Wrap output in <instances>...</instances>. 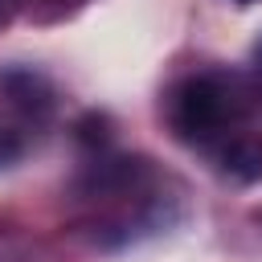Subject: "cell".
<instances>
[{
	"mask_svg": "<svg viewBox=\"0 0 262 262\" xmlns=\"http://www.w3.org/2000/svg\"><path fill=\"white\" fill-rule=\"evenodd\" d=\"M237 4H254V0H237Z\"/></svg>",
	"mask_w": 262,
	"mask_h": 262,
	"instance_id": "cell-6",
	"label": "cell"
},
{
	"mask_svg": "<svg viewBox=\"0 0 262 262\" xmlns=\"http://www.w3.org/2000/svg\"><path fill=\"white\" fill-rule=\"evenodd\" d=\"M16 156H20V139H16L12 131H0V168H4V164H12Z\"/></svg>",
	"mask_w": 262,
	"mask_h": 262,
	"instance_id": "cell-4",
	"label": "cell"
},
{
	"mask_svg": "<svg viewBox=\"0 0 262 262\" xmlns=\"http://www.w3.org/2000/svg\"><path fill=\"white\" fill-rule=\"evenodd\" d=\"M254 111H258L254 82L242 74H221V70L192 74V78L176 82L168 94V123H172L176 139H184L188 147H201L209 156H217L233 139L250 135L246 123Z\"/></svg>",
	"mask_w": 262,
	"mask_h": 262,
	"instance_id": "cell-1",
	"label": "cell"
},
{
	"mask_svg": "<svg viewBox=\"0 0 262 262\" xmlns=\"http://www.w3.org/2000/svg\"><path fill=\"white\" fill-rule=\"evenodd\" d=\"M0 90H4L8 106H12L20 119H29V123H45V119L53 115V86H49V78L37 74V70H25V66L4 70V74H0Z\"/></svg>",
	"mask_w": 262,
	"mask_h": 262,
	"instance_id": "cell-2",
	"label": "cell"
},
{
	"mask_svg": "<svg viewBox=\"0 0 262 262\" xmlns=\"http://www.w3.org/2000/svg\"><path fill=\"white\" fill-rule=\"evenodd\" d=\"M254 74H258V82H262V37L254 41Z\"/></svg>",
	"mask_w": 262,
	"mask_h": 262,
	"instance_id": "cell-5",
	"label": "cell"
},
{
	"mask_svg": "<svg viewBox=\"0 0 262 262\" xmlns=\"http://www.w3.org/2000/svg\"><path fill=\"white\" fill-rule=\"evenodd\" d=\"M213 160H217V168H221L225 176H233V180L250 184V180H258V176H262V135H258V131H250V135L233 139L229 147H221Z\"/></svg>",
	"mask_w": 262,
	"mask_h": 262,
	"instance_id": "cell-3",
	"label": "cell"
},
{
	"mask_svg": "<svg viewBox=\"0 0 262 262\" xmlns=\"http://www.w3.org/2000/svg\"><path fill=\"white\" fill-rule=\"evenodd\" d=\"M57 4H70V0H57Z\"/></svg>",
	"mask_w": 262,
	"mask_h": 262,
	"instance_id": "cell-7",
	"label": "cell"
}]
</instances>
